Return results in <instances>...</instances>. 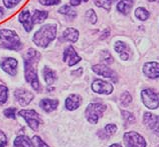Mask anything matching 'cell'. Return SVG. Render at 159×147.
Returning <instances> with one entry per match:
<instances>
[{
  "instance_id": "cell-7",
  "label": "cell",
  "mask_w": 159,
  "mask_h": 147,
  "mask_svg": "<svg viewBox=\"0 0 159 147\" xmlns=\"http://www.w3.org/2000/svg\"><path fill=\"white\" fill-rule=\"evenodd\" d=\"M124 142L127 147H146L144 138L134 131L124 134Z\"/></svg>"
},
{
  "instance_id": "cell-36",
  "label": "cell",
  "mask_w": 159,
  "mask_h": 147,
  "mask_svg": "<svg viewBox=\"0 0 159 147\" xmlns=\"http://www.w3.org/2000/svg\"><path fill=\"white\" fill-rule=\"evenodd\" d=\"M32 141H34L39 147H49L45 142L43 141V139H41L39 136H34L32 138Z\"/></svg>"
},
{
  "instance_id": "cell-21",
  "label": "cell",
  "mask_w": 159,
  "mask_h": 147,
  "mask_svg": "<svg viewBox=\"0 0 159 147\" xmlns=\"http://www.w3.org/2000/svg\"><path fill=\"white\" fill-rule=\"evenodd\" d=\"M133 6L132 0H121L117 5V9L124 15H128L129 12L131 11V8Z\"/></svg>"
},
{
  "instance_id": "cell-18",
  "label": "cell",
  "mask_w": 159,
  "mask_h": 147,
  "mask_svg": "<svg viewBox=\"0 0 159 147\" xmlns=\"http://www.w3.org/2000/svg\"><path fill=\"white\" fill-rule=\"evenodd\" d=\"M40 108L44 110L45 112H52L56 110L58 106V100L56 99H49V98H44L39 102Z\"/></svg>"
},
{
  "instance_id": "cell-8",
  "label": "cell",
  "mask_w": 159,
  "mask_h": 147,
  "mask_svg": "<svg viewBox=\"0 0 159 147\" xmlns=\"http://www.w3.org/2000/svg\"><path fill=\"white\" fill-rule=\"evenodd\" d=\"M17 60L12 57H5L0 61V67L2 68V70L11 76H14L17 73Z\"/></svg>"
},
{
  "instance_id": "cell-24",
  "label": "cell",
  "mask_w": 159,
  "mask_h": 147,
  "mask_svg": "<svg viewBox=\"0 0 159 147\" xmlns=\"http://www.w3.org/2000/svg\"><path fill=\"white\" fill-rule=\"evenodd\" d=\"M116 131H117V126L115 124H108V125H106V127L104 128V130L99 131L98 134L101 138H109Z\"/></svg>"
},
{
  "instance_id": "cell-1",
  "label": "cell",
  "mask_w": 159,
  "mask_h": 147,
  "mask_svg": "<svg viewBox=\"0 0 159 147\" xmlns=\"http://www.w3.org/2000/svg\"><path fill=\"white\" fill-rule=\"evenodd\" d=\"M39 58L40 54L34 49H29L24 57V77L35 91L40 90V84L36 69V64Z\"/></svg>"
},
{
  "instance_id": "cell-2",
  "label": "cell",
  "mask_w": 159,
  "mask_h": 147,
  "mask_svg": "<svg viewBox=\"0 0 159 147\" xmlns=\"http://www.w3.org/2000/svg\"><path fill=\"white\" fill-rule=\"evenodd\" d=\"M57 24H45L37 30L32 37V41L37 47L47 48L57 36Z\"/></svg>"
},
{
  "instance_id": "cell-25",
  "label": "cell",
  "mask_w": 159,
  "mask_h": 147,
  "mask_svg": "<svg viewBox=\"0 0 159 147\" xmlns=\"http://www.w3.org/2000/svg\"><path fill=\"white\" fill-rule=\"evenodd\" d=\"M58 12L62 15L69 16V17H70V18H75L77 16V12L75 11L70 5H66V4L64 6H61L60 9H58Z\"/></svg>"
},
{
  "instance_id": "cell-31",
  "label": "cell",
  "mask_w": 159,
  "mask_h": 147,
  "mask_svg": "<svg viewBox=\"0 0 159 147\" xmlns=\"http://www.w3.org/2000/svg\"><path fill=\"white\" fill-rule=\"evenodd\" d=\"M86 17L88 19V21L91 23V24H96L97 23V14L93 9H89L87 11L86 13Z\"/></svg>"
},
{
  "instance_id": "cell-42",
  "label": "cell",
  "mask_w": 159,
  "mask_h": 147,
  "mask_svg": "<svg viewBox=\"0 0 159 147\" xmlns=\"http://www.w3.org/2000/svg\"><path fill=\"white\" fill-rule=\"evenodd\" d=\"M148 1H150V2H153V1H157V2H159V0H148Z\"/></svg>"
},
{
  "instance_id": "cell-29",
  "label": "cell",
  "mask_w": 159,
  "mask_h": 147,
  "mask_svg": "<svg viewBox=\"0 0 159 147\" xmlns=\"http://www.w3.org/2000/svg\"><path fill=\"white\" fill-rule=\"evenodd\" d=\"M120 102L123 106H128L132 102V96L128 92H124L120 97Z\"/></svg>"
},
{
  "instance_id": "cell-40",
  "label": "cell",
  "mask_w": 159,
  "mask_h": 147,
  "mask_svg": "<svg viewBox=\"0 0 159 147\" xmlns=\"http://www.w3.org/2000/svg\"><path fill=\"white\" fill-rule=\"evenodd\" d=\"M3 15H4V9L2 7H0V18L3 17Z\"/></svg>"
},
{
  "instance_id": "cell-28",
  "label": "cell",
  "mask_w": 159,
  "mask_h": 147,
  "mask_svg": "<svg viewBox=\"0 0 159 147\" xmlns=\"http://www.w3.org/2000/svg\"><path fill=\"white\" fill-rule=\"evenodd\" d=\"M8 99V88L4 85H0V104H4Z\"/></svg>"
},
{
  "instance_id": "cell-10",
  "label": "cell",
  "mask_w": 159,
  "mask_h": 147,
  "mask_svg": "<svg viewBox=\"0 0 159 147\" xmlns=\"http://www.w3.org/2000/svg\"><path fill=\"white\" fill-rule=\"evenodd\" d=\"M62 60H64V62H66L69 66H74L81 61L82 58L78 55L77 51L75 50L73 46H68V47L64 50Z\"/></svg>"
},
{
  "instance_id": "cell-16",
  "label": "cell",
  "mask_w": 159,
  "mask_h": 147,
  "mask_svg": "<svg viewBox=\"0 0 159 147\" xmlns=\"http://www.w3.org/2000/svg\"><path fill=\"white\" fill-rule=\"evenodd\" d=\"M82 98L78 94H70L68 98L66 99V108L70 111H74L81 106Z\"/></svg>"
},
{
  "instance_id": "cell-30",
  "label": "cell",
  "mask_w": 159,
  "mask_h": 147,
  "mask_svg": "<svg viewBox=\"0 0 159 147\" xmlns=\"http://www.w3.org/2000/svg\"><path fill=\"white\" fill-rule=\"evenodd\" d=\"M122 116H123V119L125 121V123H126V125L132 124V123L135 122V117H134V115L130 112L122 111Z\"/></svg>"
},
{
  "instance_id": "cell-26",
  "label": "cell",
  "mask_w": 159,
  "mask_h": 147,
  "mask_svg": "<svg viewBox=\"0 0 159 147\" xmlns=\"http://www.w3.org/2000/svg\"><path fill=\"white\" fill-rule=\"evenodd\" d=\"M117 0H94V3L96 4V6H98L100 8H104L106 10H110L112 5L114 4Z\"/></svg>"
},
{
  "instance_id": "cell-17",
  "label": "cell",
  "mask_w": 159,
  "mask_h": 147,
  "mask_svg": "<svg viewBox=\"0 0 159 147\" xmlns=\"http://www.w3.org/2000/svg\"><path fill=\"white\" fill-rule=\"evenodd\" d=\"M79 36H80V33L77 29L70 27V28H66V30L62 32L61 39L65 41L70 42V43H76L79 39Z\"/></svg>"
},
{
  "instance_id": "cell-32",
  "label": "cell",
  "mask_w": 159,
  "mask_h": 147,
  "mask_svg": "<svg viewBox=\"0 0 159 147\" xmlns=\"http://www.w3.org/2000/svg\"><path fill=\"white\" fill-rule=\"evenodd\" d=\"M101 59L104 61V63H106V64H111V63H113V61H114L112 55L108 51L101 52Z\"/></svg>"
},
{
  "instance_id": "cell-4",
  "label": "cell",
  "mask_w": 159,
  "mask_h": 147,
  "mask_svg": "<svg viewBox=\"0 0 159 147\" xmlns=\"http://www.w3.org/2000/svg\"><path fill=\"white\" fill-rule=\"evenodd\" d=\"M106 110V105L101 103H91L86 108V117L90 123L95 124L104 115Z\"/></svg>"
},
{
  "instance_id": "cell-6",
  "label": "cell",
  "mask_w": 159,
  "mask_h": 147,
  "mask_svg": "<svg viewBox=\"0 0 159 147\" xmlns=\"http://www.w3.org/2000/svg\"><path fill=\"white\" fill-rule=\"evenodd\" d=\"M18 114L26 121V123L32 130H37L40 123L39 114L35 110H29V109H24L20 110Z\"/></svg>"
},
{
  "instance_id": "cell-5",
  "label": "cell",
  "mask_w": 159,
  "mask_h": 147,
  "mask_svg": "<svg viewBox=\"0 0 159 147\" xmlns=\"http://www.w3.org/2000/svg\"><path fill=\"white\" fill-rule=\"evenodd\" d=\"M142 101L144 105L149 109H155L159 106V93L153 89H144L141 92Z\"/></svg>"
},
{
  "instance_id": "cell-19",
  "label": "cell",
  "mask_w": 159,
  "mask_h": 147,
  "mask_svg": "<svg viewBox=\"0 0 159 147\" xmlns=\"http://www.w3.org/2000/svg\"><path fill=\"white\" fill-rule=\"evenodd\" d=\"M115 51L117 53H119V55L121 57V59L123 60H128L129 58V48L126 45V43H124L123 41H117L114 45Z\"/></svg>"
},
{
  "instance_id": "cell-39",
  "label": "cell",
  "mask_w": 159,
  "mask_h": 147,
  "mask_svg": "<svg viewBox=\"0 0 159 147\" xmlns=\"http://www.w3.org/2000/svg\"><path fill=\"white\" fill-rule=\"evenodd\" d=\"M105 32H106V33H105V34H103V35L101 36V39H105V38H106V37H107V36H108L109 34H110V32H109V30H106Z\"/></svg>"
},
{
  "instance_id": "cell-23",
  "label": "cell",
  "mask_w": 159,
  "mask_h": 147,
  "mask_svg": "<svg viewBox=\"0 0 159 147\" xmlns=\"http://www.w3.org/2000/svg\"><path fill=\"white\" fill-rule=\"evenodd\" d=\"M14 146L15 147H34L32 144L31 140L27 136H17L14 140Z\"/></svg>"
},
{
  "instance_id": "cell-13",
  "label": "cell",
  "mask_w": 159,
  "mask_h": 147,
  "mask_svg": "<svg viewBox=\"0 0 159 147\" xmlns=\"http://www.w3.org/2000/svg\"><path fill=\"white\" fill-rule=\"evenodd\" d=\"M15 99L21 106H26L31 102L33 99V95L31 92H29L26 89H16L14 91Z\"/></svg>"
},
{
  "instance_id": "cell-34",
  "label": "cell",
  "mask_w": 159,
  "mask_h": 147,
  "mask_svg": "<svg viewBox=\"0 0 159 147\" xmlns=\"http://www.w3.org/2000/svg\"><path fill=\"white\" fill-rule=\"evenodd\" d=\"M39 2L43 6H53L61 3V0H39Z\"/></svg>"
},
{
  "instance_id": "cell-15",
  "label": "cell",
  "mask_w": 159,
  "mask_h": 147,
  "mask_svg": "<svg viewBox=\"0 0 159 147\" xmlns=\"http://www.w3.org/2000/svg\"><path fill=\"white\" fill-rule=\"evenodd\" d=\"M143 72L149 78H158L159 77V64L157 62L146 63L143 67Z\"/></svg>"
},
{
  "instance_id": "cell-38",
  "label": "cell",
  "mask_w": 159,
  "mask_h": 147,
  "mask_svg": "<svg viewBox=\"0 0 159 147\" xmlns=\"http://www.w3.org/2000/svg\"><path fill=\"white\" fill-rule=\"evenodd\" d=\"M70 5L72 6H79L80 4H82L84 2H88V0H70Z\"/></svg>"
},
{
  "instance_id": "cell-33",
  "label": "cell",
  "mask_w": 159,
  "mask_h": 147,
  "mask_svg": "<svg viewBox=\"0 0 159 147\" xmlns=\"http://www.w3.org/2000/svg\"><path fill=\"white\" fill-rule=\"evenodd\" d=\"M20 1H21V0H3V4L8 9H11V8L17 6L20 3Z\"/></svg>"
},
{
  "instance_id": "cell-41",
  "label": "cell",
  "mask_w": 159,
  "mask_h": 147,
  "mask_svg": "<svg viewBox=\"0 0 159 147\" xmlns=\"http://www.w3.org/2000/svg\"><path fill=\"white\" fill-rule=\"evenodd\" d=\"M110 147H122V146H121L120 144H117V143H116V144H112Z\"/></svg>"
},
{
  "instance_id": "cell-20",
  "label": "cell",
  "mask_w": 159,
  "mask_h": 147,
  "mask_svg": "<svg viewBox=\"0 0 159 147\" xmlns=\"http://www.w3.org/2000/svg\"><path fill=\"white\" fill-rule=\"evenodd\" d=\"M43 76L45 83H47L48 85H51V84H52L57 79L56 72H54L52 69H51L48 66H45L43 68Z\"/></svg>"
},
{
  "instance_id": "cell-11",
  "label": "cell",
  "mask_w": 159,
  "mask_h": 147,
  "mask_svg": "<svg viewBox=\"0 0 159 147\" xmlns=\"http://www.w3.org/2000/svg\"><path fill=\"white\" fill-rule=\"evenodd\" d=\"M92 70L94 71L96 74L101 75L103 77L111 78L114 81H117V76L115 72L112 69H110L106 64H96L92 67Z\"/></svg>"
},
{
  "instance_id": "cell-22",
  "label": "cell",
  "mask_w": 159,
  "mask_h": 147,
  "mask_svg": "<svg viewBox=\"0 0 159 147\" xmlns=\"http://www.w3.org/2000/svg\"><path fill=\"white\" fill-rule=\"evenodd\" d=\"M48 12L45 10H35L32 15L33 24H40L48 18Z\"/></svg>"
},
{
  "instance_id": "cell-35",
  "label": "cell",
  "mask_w": 159,
  "mask_h": 147,
  "mask_svg": "<svg viewBox=\"0 0 159 147\" xmlns=\"http://www.w3.org/2000/svg\"><path fill=\"white\" fill-rule=\"evenodd\" d=\"M15 112H16V109L15 108H7L4 110V115H5L6 117H8V118H12L14 119L15 118Z\"/></svg>"
},
{
  "instance_id": "cell-27",
  "label": "cell",
  "mask_w": 159,
  "mask_h": 147,
  "mask_svg": "<svg viewBox=\"0 0 159 147\" xmlns=\"http://www.w3.org/2000/svg\"><path fill=\"white\" fill-rule=\"evenodd\" d=\"M135 15L137 16L138 19L144 21V20H146V19L149 17V12L146 10V9H144V8L139 7V8H137V9H136Z\"/></svg>"
},
{
  "instance_id": "cell-14",
  "label": "cell",
  "mask_w": 159,
  "mask_h": 147,
  "mask_svg": "<svg viewBox=\"0 0 159 147\" xmlns=\"http://www.w3.org/2000/svg\"><path fill=\"white\" fill-rule=\"evenodd\" d=\"M144 124L152 130L154 133L159 135V116H155L151 113H145L144 114Z\"/></svg>"
},
{
  "instance_id": "cell-9",
  "label": "cell",
  "mask_w": 159,
  "mask_h": 147,
  "mask_svg": "<svg viewBox=\"0 0 159 147\" xmlns=\"http://www.w3.org/2000/svg\"><path fill=\"white\" fill-rule=\"evenodd\" d=\"M92 89H93V91L96 92V93L109 95L113 92L114 88H113V85L111 83L101 80V79H96V80L92 83Z\"/></svg>"
},
{
  "instance_id": "cell-3",
  "label": "cell",
  "mask_w": 159,
  "mask_h": 147,
  "mask_svg": "<svg viewBox=\"0 0 159 147\" xmlns=\"http://www.w3.org/2000/svg\"><path fill=\"white\" fill-rule=\"evenodd\" d=\"M0 43L1 47L8 50L18 51L22 48V43L20 41L18 34L10 29H1L0 30Z\"/></svg>"
},
{
  "instance_id": "cell-12",
  "label": "cell",
  "mask_w": 159,
  "mask_h": 147,
  "mask_svg": "<svg viewBox=\"0 0 159 147\" xmlns=\"http://www.w3.org/2000/svg\"><path fill=\"white\" fill-rule=\"evenodd\" d=\"M18 20L19 22L22 24L24 30L26 32H30L33 28V21H32V16L30 14L28 9H23L18 15Z\"/></svg>"
},
{
  "instance_id": "cell-37",
  "label": "cell",
  "mask_w": 159,
  "mask_h": 147,
  "mask_svg": "<svg viewBox=\"0 0 159 147\" xmlns=\"http://www.w3.org/2000/svg\"><path fill=\"white\" fill-rule=\"evenodd\" d=\"M7 144V137L1 130H0V147H5Z\"/></svg>"
}]
</instances>
